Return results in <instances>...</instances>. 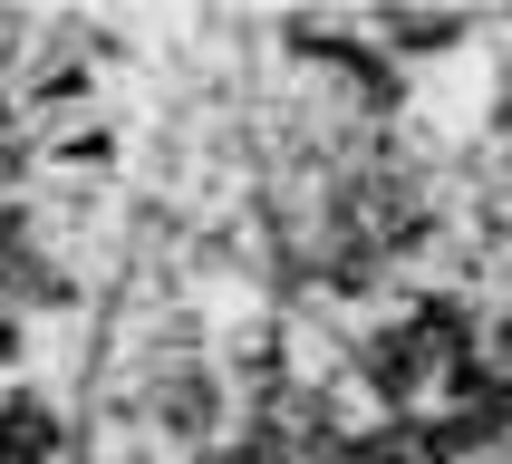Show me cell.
<instances>
[{
	"label": "cell",
	"instance_id": "obj_4",
	"mask_svg": "<svg viewBox=\"0 0 512 464\" xmlns=\"http://www.w3.org/2000/svg\"><path fill=\"white\" fill-rule=\"evenodd\" d=\"M0 358H10V329H0Z\"/></svg>",
	"mask_w": 512,
	"mask_h": 464
},
{
	"label": "cell",
	"instance_id": "obj_2",
	"mask_svg": "<svg viewBox=\"0 0 512 464\" xmlns=\"http://www.w3.org/2000/svg\"><path fill=\"white\" fill-rule=\"evenodd\" d=\"M358 464H445V445H435L426 426H387V435L358 445Z\"/></svg>",
	"mask_w": 512,
	"mask_h": 464
},
{
	"label": "cell",
	"instance_id": "obj_1",
	"mask_svg": "<svg viewBox=\"0 0 512 464\" xmlns=\"http://www.w3.org/2000/svg\"><path fill=\"white\" fill-rule=\"evenodd\" d=\"M58 455V416L39 397H10L0 406V464H49Z\"/></svg>",
	"mask_w": 512,
	"mask_h": 464
},
{
	"label": "cell",
	"instance_id": "obj_3",
	"mask_svg": "<svg viewBox=\"0 0 512 464\" xmlns=\"http://www.w3.org/2000/svg\"><path fill=\"white\" fill-rule=\"evenodd\" d=\"M213 464H261V455H252V445H232V455H213Z\"/></svg>",
	"mask_w": 512,
	"mask_h": 464
}]
</instances>
